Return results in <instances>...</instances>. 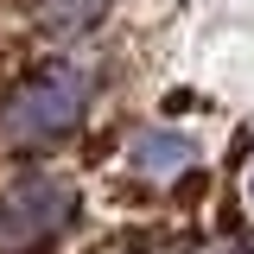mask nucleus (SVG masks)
<instances>
[{"mask_svg": "<svg viewBox=\"0 0 254 254\" xmlns=\"http://www.w3.org/2000/svg\"><path fill=\"white\" fill-rule=\"evenodd\" d=\"M95 76L83 64H45L13 89V102L0 108V146H51L64 133H76L89 115Z\"/></svg>", "mask_w": 254, "mask_h": 254, "instance_id": "1", "label": "nucleus"}, {"mask_svg": "<svg viewBox=\"0 0 254 254\" xmlns=\"http://www.w3.org/2000/svg\"><path fill=\"white\" fill-rule=\"evenodd\" d=\"M76 203L83 197L70 178H51V172L13 178L0 190V254H38L45 242H58L76 222Z\"/></svg>", "mask_w": 254, "mask_h": 254, "instance_id": "2", "label": "nucleus"}, {"mask_svg": "<svg viewBox=\"0 0 254 254\" xmlns=\"http://www.w3.org/2000/svg\"><path fill=\"white\" fill-rule=\"evenodd\" d=\"M190 140L185 133H165V127H146V133H133V165L140 172H153V178H178L190 172Z\"/></svg>", "mask_w": 254, "mask_h": 254, "instance_id": "3", "label": "nucleus"}, {"mask_svg": "<svg viewBox=\"0 0 254 254\" xmlns=\"http://www.w3.org/2000/svg\"><path fill=\"white\" fill-rule=\"evenodd\" d=\"M203 254H242V248H203Z\"/></svg>", "mask_w": 254, "mask_h": 254, "instance_id": "4", "label": "nucleus"}, {"mask_svg": "<svg viewBox=\"0 0 254 254\" xmlns=\"http://www.w3.org/2000/svg\"><path fill=\"white\" fill-rule=\"evenodd\" d=\"M0 83H6V51H0Z\"/></svg>", "mask_w": 254, "mask_h": 254, "instance_id": "5", "label": "nucleus"}, {"mask_svg": "<svg viewBox=\"0 0 254 254\" xmlns=\"http://www.w3.org/2000/svg\"><path fill=\"white\" fill-rule=\"evenodd\" d=\"M248 190H254V178H248Z\"/></svg>", "mask_w": 254, "mask_h": 254, "instance_id": "6", "label": "nucleus"}]
</instances>
